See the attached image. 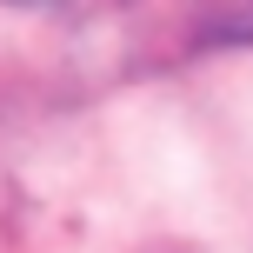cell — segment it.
Listing matches in <instances>:
<instances>
[{
  "label": "cell",
  "instance_id": "cell-1",
  "mask_svg": "<svg viewBox=\"0 0 253 253\" xmlns=\"http://www.w3.org/2000/svg\"><path fill=\"white\" fill-rule=\"evenodd\" d=\"M207 40H253V0H193Z\"/></svg>",
  "mask_w": 253,
  "mask_h": 253
}]
</instances>
